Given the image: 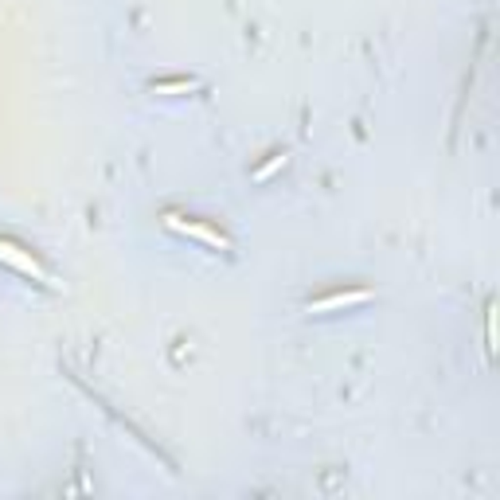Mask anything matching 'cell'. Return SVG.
Returning a JSON list of instances; mask_svg holds the SVG:
<instances>
[{
  "label": "cell",
  "instance_id": "2",
  "mask_svg": "<svg viewBox=\"0 0 500 500\" xmlns=\"http://www.w3.org/2000/svg\"><path fill=\"white\" fill-rule=\"evenodd\" d=\"M0 262L5 266H12L16 274H24V278H32V282H44V285H51V274L39 266V262L28 255L24 246H16V243H8V239H0Z\"/></svg>",
  "mask_w": 500,
  "mask_h": 500
},
{
  "label": "cell",
  "instance_id": "4",
  "mask_svg": "<svg viewBox=\"0 0 500 500\" xmlns=\"http://www.w3.org/2000/svg\"><path fill=\"white\" fill-rule=\"evenodd\" d=\"M192 90H200L195 78H176V83H156L153 95H192Z\"/></svg>",
  "mask_w": 500,
  "mask_h": 500
},
{
  "label": "cell",
  "instance_id": "1",
  "mask_svg": "<svg viewBox=\"0 0 500 500\" xmlns=\"http://www.w3.org/2000/svg\"><path fill=\"white\" fill-rule=\"evenodd\" d=\"M165 227L168 231H176L184 235V239H195V243H204V246H212V250H227V235H219L215 227H207V223H195V219H180V215H165Z\"/></svg>",
  "mask_w": 500,
  "mask_h": 500
},
{
  "label": "cell",
  "instance_id": "3",
  "mask_svg": "<svg viewBox=\"0 0 500 500\" xmlns=\"http://www.w3.org/2000/svg\"><path fill=\"white\" fill-rule=\"evenodd\" d=\"M372 301V289H348V294H328L321 301H309L305 313L321 317V313H336V309H356V305H367Z\"/></svg>",
  "mask_w": 500,
  "mask_h": 500
},
{
  "label": "cell",
  "instance_id": "5",
  "mask_svg": "<svg viewBox=\"0 0 500 500\" xmlns=\"http://www.w3.org/2000/svg\"><path fill=\"white\" fill-rule=\"evenodd\" d=\"M285 161H289V156H285V153H278L270 165H262V168H258V173H255V180H258V184H266L274 173H278V168H285Z\"/></svg>",
  "mask_w": 500,
  "mask_h": 500
}]
</instances>
